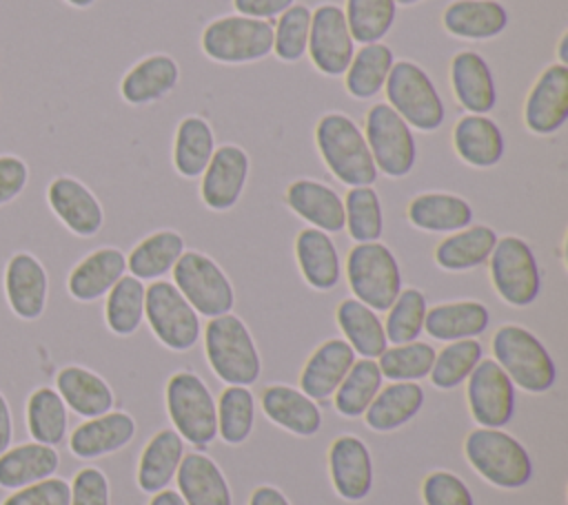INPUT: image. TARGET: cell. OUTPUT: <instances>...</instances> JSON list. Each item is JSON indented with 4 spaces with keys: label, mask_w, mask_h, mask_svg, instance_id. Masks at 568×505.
<instances>
[{
    "label": "cell",
    "mask_w": 568,
    "mask_h": 505,
    "mask_svg": "<svg viewBox=\"0 0 568 505\" xmlns=\"http://www.w3.org/2000/svg\"><path fill=\"white\" fill-rule=\"evenodd\" d=\"M204 352L211 370L229 385H251L260 379L262 361L257 346L246 323L233 312L209 319Z\"/></svg>",
    "instance_id": "3"
},
{
    "label": "cell",
    "mask_w": 568,
    "mask_h": 505,
    "mask_svg": "<svg viewBox=\"0 0 568 505\" xmlns=\"http://www.w3.org/2000/svg\"><path fill=\"white\" fill-rule=\"evenodd\" d=\"M306 53L322 75L337 78L346 73L355 53V42L348 31L346 16L337 4H320L311 11Z\"/></svg>",
    "instance_id": "13"
},
{
    "label": "cell",
    "mask_w": 568,
    "mask_h": 505,
    "mask_svg": "<svg viewBox=\"0 0 568 505\" xmlns=\"http://www.w3.org/2000/svg\"><path fill=\"white\" fill-rule=\"evenodd\" d=\"M60 454L53 445L38 441L20 443L0 454V489H18L55 476Z\"/></svg>",
    "instance_id": "31"
},
{
    "label": "cell",
    "mask_w": 568,
    "mask_h": 505,
    "mask_svg": "<svg viewBox=\"0 0 568 505\" xmlns=\"http://www.w3.org/2000/svg\"><path fill=\"white\" fill-rule=\"evenodd\" d=\"M490 323V312L481 301L462 299L437 303L426 310L424 330L437 341H459L475 339L486 332Z\"/></svg>",
    "instance_id": "33"
},
{
    "label": "cell",
    "mask_w": 568,
    "mask_h": 505,
    "mask_svg": "<svg viewBox=\"0 0 568 505\" xmlns=\"http://www.w3.org/2000/svg\"><path fill=\"white\" fill-rule=\"evenodd\" d=\"M215 151V135L211 124L200 115H186L180 120L173 140V166L186 177L195 179L204 173Z\"/></svg>",
    "instance_id": "40"
},
{
    "label": "cell",
    "mask_w": 568,
    "mask_h": 505,
    "mask_svg": "<svg viewBox=\"0 0 568 505\" xmlns=\"http://www.w3.org/2000/svg\"><path fill=\"white\" fill-rule=\"evenodd\" d=\"M166 412L173 430L197 447H206L217 436L215 399L206 383L193 372H175L169 379Z\"/></svg>",
    "instance_id": "8"
},
{
    "label": "cell",
    "mask_w": 568,
    "mask_h": 505,
    "mask_svg": "<svg viewBox=\"0 0 568 505\" xmlns=\"http://www.w3.org/2000/svg\"><path fill=\"white\" fill-rule=\"evenodd\" d=\"M393 62L395 55L388 44H362V49L353 53V60L344 73L346 93L355 100H371L384 89Z\"/></svg>",
    "instance_id": "41"
},
{
    "label": "cell",
    "mask_w": 568,
    "mask_h": 505,
    "mask_svg": "<svg viewBox=\"0 0 568 505\" xmlns=\"http://www.w3.org/2000/svg\"><path fill=\"white\" fill-rule=\"evenodd\" d=\"M422 498L426 505H475L468 485L448 470H435L424 478Z\"/></svg>",
    "instance_id": "52"
},
{
    "label": "cell",
    "mask_w": 568,
    "mask_h": 505,
    "mask_svg": "<svg viewBox=\"0 0 568 505\" xmlns=\"http://www.w3.org/2000/svg\"><path fill=\"white\" fill-rule=\"evenodd\" d=\"M55 390L64 405L84 419L106 414L115 403L111 385L98 372L78 363L62 365L55 372Z\"/></svg>",
    "instance_id": "25"
},
{
    "label": "cell",
    "mask_w": 568,
    "mask_h": 505,
    "mask_svg": "<svg viewBox=\"0 0 568 505\" xmlns=\"http://www.w3.org/2000/svg\"><path fill=\"white\" fill-rule=\"evenodd\" d=\"M315 144L326 168L346 186H373L377 168L362 128L339 111L324 113L315 126Z\"/></svg>",
    "instance_id": "1"
},
{
    "label": "cell",
    "mask_w": 568,
    "mask_h": 505,
    "mask_svg": "<svg viewBox=\"0 0 568 505\" xmlns=\"http://www.w3.org/2000/svg\"><path fill=\"white\" fill-rule=\"evenodd\" d=\"M29 184V164L16 153H0V208L16 202Z\"/></svg>",
    "instance_id": "55"
},
{
    "label": "cell",
    "mask_w": 568,
    "mask_h": 505,
    "mask_svg": "<svg viewBox=\"0 0 568 505\" xmlns=\"http://www.w3.org/2000/svg\"><path fill=\"white\" fill-rule=\"evenodd\" d=\"M422 0H395V4H404V7H410V4H417Z\"/></svg>",
    "instance_id": "62"
},
{
    "label": "cell",
    "mask_w": 568,
    "mask_h": 505,
    "mask_svg": "<svg viewBox=\"0 0 568 505\" xmlns=\"http://www.w3.org/2000/svg\"><path fill=\"white\" fill-rule=\"evenodd\" d=\"M481 359H484V348L477 339L448 341V346H444L442 352L435 354L428 377L435 388L453 390L470 377V372Z\"/></svg>",
    "instance_id": "47"
},
{
    "label": "cell",
    "mask_w": 568,
    "mask_h": 505,
    "mask_svg": "<svg viewBox=\"0 0 568 505\" xmlns=\"http://www.w3.org/2000/svg\"><path fill=\"white\" fill-rule=\"evenodd\" d=\"M135 436V421L129 412H106L82 421L69 434V450L78 458H100L126 447Z\"/></svg>",
    "instance_id": "21"
},
{
    "label": "cell",
    "mask_w": 568,
    "mask_h": 505,
    "mask_svg": "<svg viewBox=\"0 0 568 505\" xmlns=\"http://www.w3.org/2000/svg\"><path fill=\"white\" fill-rule=\"evenodd\" d=\"M559 62L561 64H568V33H564L561 35V40H559Z\"/></svg>",
    "instance_id": "60"
},
{
    "label": "cell",
    "mask_w": 568,
    "mask_h": 505,
    "mask_svg": "<svg viewBox=\"0 0 568 505\" xmlns=\"http://www.w3.org/2000/svg\"><path fill=\"white\" fill-rule=\"evenodd\" d=\"M426 295L417 288L399 290L397 299L388 308V317L384 323L386 341L399 346L417 341L424 332V317H426Z\"/></svg>",
    "instance_id": "50"
},
{
    "label": "cell",
    "mask_w": 568,
    "mask_h": 505,
    "mask_svg": "<svg viewBox=\"0 0 568 505\" xmlns=\"http://www.w3.org/2000/svg\"><path fill=\"white\" fill-rule=\"evenodd\" d=\"M424 405V390L415 381H395L379 388L366 412V425L375 432H393L417 416Z\"/></svg>",
    "instance_id": "35"
},
{
    "label": "cell",
    "mask_w": 568,
    "mask_h": 505,
    "mask_svg": "<svg viewBox=\"0 0 568 505\" xmlns=\"http://www.w3.org/2000/svg\"><path fill=\"white\" fill-rule=\"evenodd\" d=\"M408 221L426 233H455L473 221V206L453 193H419L408 202Z\"/></svg>",
    "instance_id": "32"
},
{
    "label": "cell",
    "mask_w": 568,
    "mask_h": 505,
    "mask_svg": "<svg viewBox=\"0 0 568 505\" xmlns=\"http://www.w3.org/2000/svg\"><path fill=\"white\" fill-rule=\"evenodd\" d=\"M146 286L133 275H122L106 292L104 323L118 337L133 334L144 319Z\"/></svg>",
    "instance_id": "43"
},
{
    "label": "cell",
    "mask_w": 568,
    "mask_h": 505,
    "mask_svg": "<svg viewBox=\"0 0 568 505\" xmlns=\"http://www.w3.org/2000/svg\"><path fill=\"white\" fill-rule=\"evenodd\" d=\"M444 29L464 40H490L508 27V11L497 0H455L444 9Z\"/></svg>",
    "instance_id": "34"
},
{
    "label": "cell",
    "mask_w": 568,
    "mask_h": 505,
    "mask_svg": "<svg viewBox=\"0 0 568 505\" xmlns=\"http://www.w3.org/2000/svg\"><path fill=\"white\" fill-rule=\"evenodd\" d=\"M568 120V64H548L524 102V124L535 135H552Z\"/></svg>",
    "instance_id": "17"
},
{
    "label": "cell",
    "mask_w": 568,
    "mask_h": 505,
    "mask_svg": "<svg viewBox=\"0 0 568 505\" xmlns=\"http://www.w3.org/2000/svg\"><path fill=\"white\" fill-rule=\"evenodd\" d=\"M355 363V350L344 339L324 341L306 361L300 385L313 401L328 399Z\"/></svg>",
    "instance_id": "28"
},
{
    "label": "cell",
    "mask_w": 568,
    "mask_h": 505,
    "mask_svg": "<svg viewBox=\"0 0 568 505\" xmlns=\"http://www.w3.org/2000/svg\"><path fill=\"white\" fill-rule=\"evenodd\" d=\"M388 106L422 133H433L444 124L446 109L430 75L410 60L393 62L384 84Z\"/></svg>",
    "instance_id": "5"
},
{
    "label": "cell",
    "mask_w": 568,
    "mask_h": 505,
    "mask_svg": "<svg viewBox=\"0 0 568 505\" xmlns=\"http://www.w3.org/2000/svg\"><path fill=\"white\" fill-rule=\"evenodd\" d=\"M382 381L384 377L375 359H355L348 374L333 392L335 410L346 419L362 416L371 405V401L375 399V394L379 392Z\"/></svg>",
    "instance_id": "44"
},
{
    "label": "cell",
    "mask_w": 568,
    "mask_h": 505,
    "mask_svg": "<svg viewBox=\"0 0 568 505\" xmlns=\"http://www.w3.org/2000/svg\"><path fill=\"white\" fill-rule=\"evenodd\" d=\"M493 354L510 381L526 392H548L557 381V365L548 348L524 326L506 323L497 328Z\"/></svg>",
    "instance_id": "4"
},
{
    "label": "cell",
    "mask_w": 568,
    "mask_h": 505,
    "mask_svg": "<svg viewBox=\"0 0 568 505\" xmlns=\"http://www.w3.org/2000/svg\"><path fill=\"white\" fill-rule=\"evenodd\" d=\"M331 481L344 501H364L373 489V458L368 445L355 434H342L328 450Z\"/></svg>",
    "instance_id": "19"
},
{
    "label": "cell",
    "mask_w": 568,
    "mask_h": 505,
    "mask_svg": "<svg viewBox=\"0 0 568 505\" xmlns=\"http://www.w3.org/2000/svg\"><path fill=\"white\" fill-rule=\"evenodd\" d=\"M71 487L60 476H49L44 481L11 489L0 505H69Z\"/></svg>",
    "instance_id": "53"
},
{
    "label": "cell",
    "mask_w": 568,
    "mask_h": 505,
    "mask_svg": "<svg viewBox=\"0 0 568 505\" xmlns=\"http://www.w3.org/2000/svg\"><path fill=\"white\" fill-rule=\"evenodd\" d=\"M184 456V439L173 430L164 427L151 436V441L144 445L140 461H138V485L146 494H155L164 489Z\"/></svg>",
    "instance_id": "36"
},
{
    "label": "cell",
    "mask_w": 568,
    "mask_h": 505,
    "mask_svg": "<svg viewBox=\"0 0 568 505\" xmlns=\"http://www.w3.org/2000/svg\"><path fill=\"white\" fill-rule=\"evenodd\" d=\"M13 443V410L7 394L0 390V454Z\"/></svg>",
    "instance_id": "57"
},
{
    "label": "cell",
    "mask_w": 568,
    "mask_h": 505,
    "mask_svg": "<svg viewBox=\"0 0 568 505\" xmlns=\"http://www.w3.org/2000/svg\"><path fill=\"white\" fill-rule=\"evenodd\" d=\"M395 0H346V24L353 42H379L395 22Z\"/></svg>",
    "instance_id": "48"
},
{
    "label": "cell",
    "mask_w": 568,
    "mask_h": 505,
    "mask_svg": "<svg viewBox=\"0 0 568 505\" xmlns=\"http://www.w3.org/2000/svg\"><path fill=\"white\" fill-rule=\"evenodd\" d=\"M180 82V66L169 53L138 60L120 80V95L131 106H146L166 97Z\"/></svg>",
    "instance_id": "22"
},
{
    "label": "cell",
    "mask_w": 568,
    "mask_h": 505,
    "mask_svg": "<svg viewBox=\"0 0 568 505\" xmlns=\"http://www.w3.org/2000/svg\"><path fill=\"white\" fill-rule=\"evenodd\" d=\"M286 206L324 233H339L344 228V199L328 184L317 179H295L284 193Z\"/></svg>",
    "instance_id": "23"
},
{
    "label": "cell",
    "mask_w": 568,
    "mask_h": 505,
    "mask_svg": "<svg viewBox=\"0 0 568 505\" xmlns=\"http://www.w3.org/2000/svg\"><path fill=\"white\" fill-rule=\"evenodd\" d=\"M149 505H186L184 501H182V496L178 494V489H160V492H155L153 494V498H151V503Z\"/></svg>",
    "instance_id": "59"
},
{
    "label": "cell",
    "mask_w": 568,
    "mask_h": 505,
    "mask_svg": "<svg viewBox=\"0 0 568 505\" xmlns=\"http://www.w3.org/2000/svg\"><path fill=\"white\" fill-rule=\"evenodd\" d=\"M311 9L306 4H291L273 27V51L280 62L293 64L302 60L308 44Z\"/></svg>",
    "instance_id": "51"
},
{
    "label": "cell",
    "mask_w": 568,
    "mask_h": 505,
    "mask_svg": "<svg viewBox=\"0 0 568 505\" xmlns=\"http://www.w3.org/2000/svg\"><path fill=\"white\" fill-rule=\"evenodd\" d=\"M126 275V257L115 246H102L84 255L67 277V292L80 303L104 297L115 281Z\"/></svg>",
    "instance_id": "20"
},
{
    "label": "cell",
    "mask_w": 568,
    "mask_h": 505,
    "mask_svg": "<svg viewBox=\"0 0 568 505\" xmlns=\"http://www.w3.org/2000/svg\"><path fill=\"white\" fill-rule=\"evenodd\" d=\"M464 454L481 478L501 489L528 485L535 472L528 450L501 427L473 430L464 441Z\"/></svg>",
    "instance_id": "2"
},
{
    "label": "cell",
    "mask_w": 568,
    "mask_h": 505,
    "mask_svg": "<svg viewBox=\"0 0 568 505\" xmlns=\"http://www.w3.org/2000/svg\"><path fill=\"white\" fill-rule=\"evenodd\" d=\"M69 7H73V9H89V7H93L98 0H64Z\"/></svg>",
    "instance_id": "61"
},
{
    "label": "cell",
    "mask_w": 568,
    "mask_h": 505,
    "mask_svg": "<svg viewBox=\"0 0 568 505\" xmlns=\"http://www.w3.org/2000/svg\"><path fill=\"white\" fill-rule=\"evenodd\" d=\"M47 206L75 237H95L104 226V208L95 193L73 175H55L47 186Z\"/></svg>",
    "instance_id": "16"
},
{
    "label": "cell",
    "mask_w": 568,
    "mask_h": 505,
    "mask_svg": "<svg viewBox=\"0 0 568 505\" xmlns=\"http://www.w3.org/2000/svg\"><path fill=\"white\" fill-rule=\"evenodd\" d=\"M295 0H233V7L240 16L268 20L273 16H282Z\"/></svg>",
    "instance_id": "56"
},
{
    "label": "cell",
    "mask_w": 568,
    "mask_h": 505,
    "mask_svg": "<svg viewBox=\"0 0 568 505\" xmlns=\"http://www.w3.org/2000/svg\"><path fill=\"white\" fill-rule=\"evenodd\" d=\"M497 244V233L486 224L466 226L450 233L435 248V264L448 272L473 270L488 261Z\"/></svg>",
    "instance_id": "37"
},
{
    "label": "cell",
    "mask_w": 568,
    "mask_h": 505,
    "mask_svg": "<svg viewBox=\"0 0 568 505\" xmlns=\"http://www.w3.org/2000/svg\"><path fill=\"white\" fill-rule=\"evenodd\" d=\"M248 155L237 144H222L213 151L209 166L202 173L200 197L206 208L224 213L231 210L248 179Z\"/></svg>",
    "instance_id": "18"
},
{
    "label": "cell",
    "mask_w": 568,
    "mask_h": 505,
    "mask_svg": "<svg viewBox=\"0 0 568 505\" xmlns=\"http://www.w3.org/2000/svg\"><path fill=\"white\" fill-rule=\"evenodd\" d=\"M178 494L186 505H233L231 487L220 465L202 454H184L178 467Z\"/></svg>",
    "instance_id": "27"
},
{
    "label": "cell",
    "mask_w": 568,
    "mask_h": 505,
    "mask_svg": "<svg viewBox=\"0 0 568 505\" xmlns=\"http://www.w3.org/2000/svg\"><path fill=\"white\" fill-rule=\"evenodd\" d=\"M262 410L275 425L297 436H313L322 427V412L317 403L291 385H268L262 392Z\"/></svg>",
    "instance_id": "30"
},
{
    "label": "cell",
    "mask_w": 568,
    "mask_h": 505,
    "mask_svg": "<svg viewBox=\"0 0 568 505\" xmlns=\"http://www.w3.org/2000/svg\"><path fill=\"white\" fill-rule=\"evenodd\" d=\"M173 284L202 317H220L233 310L235 290L226 272L204 252L184 250L173 266Z\"/></svg>",
    "instance_id": "9"
},
{
    "label": "cell",
    "mask_w": 568,
    "mask_h": 505,
    "mask_svg": "<svg viewBox=\"0 0 568 505\" xmlns=\"http://www.w3.org/2000/svg\"><path fill=\"white\" fill-rule=\"evenodd\" d=\"M346 279L357 301L384 312L402 290V270L393 250L382 241L355 244L346 257Z\"/></svg>",
    "instance_id": "6"
},
{
    "label": "cell",
    "mask_w": 568,
    "mask_h": 505,
    "mask_svg": "<svg viewBox=\"0 0 568 505\" xmlns=\"http://www.w3.org/2000/svg\"><path fill=\"white\" fill-rule=\"evenodd\" d=\"M295 259L304 281L320 292H328L342 277V264L335 241L328 233L304 228L295 237Z\"/></svg>",
    "instance_id": "29"
},
{
    "label": "cell",
    "mask_w": 568,
    "mask_h": 505,
    "mask_svg": "<svg viewBox=\"0 0 568 505\" xmlns=\"http://www.w3.org/2000/svg\"><path fill=\"white\" fill-rule=\"evenodd\" d=\"M344 228L357 244L379 241L384 230L382 202L373 186H353L344 199Z\"/></svg>",
    "instance_id": "46"
},
{
    "label": "cell",
    "mask_w": 568,
    "mask_h": 505,
    "mask_svg": "<svg viewBox=\"0 0 568 505\" xmlns=\"http://www.w3.org/2000/svg\"><path fill=\"white\" fill-rule=\"evenodd\" d=\"M217 434L226 445H240L248 439L255 423V399L246 385H229L217 403Z\"/></svg>",
    "instance_id": "45"
},
{
    "label": "cell",
    "mask_w": 568,
    "mask_h": 505,
    "mask_svg": "<svg viewBox=\"0 0 568 505\" xmlns=\"http://www.w3.org/2000/svg\"><path fill=\"white\" fill-rule=\"evenodd\" d=\"M335 319L346 337L344 341H348V346L355 350V354H362V359H377L388 348L382 319L355 297L339 301Z\"/></svg>",
    "instance_id": "39"
},
{
    "label": "cell",
    "mask_w": 568,
    "mask_h": 505,
    "mask_svg": "<svg viewBox=\"0 0 568 505\" xmlns=\"http://www.w3.org/2000/svg\"><path fill=\"white\" fill-rule=\"evenodd\" d=\"M466 399L479 427H504L515 414V383L495 359H481L466 379Z\"/></svg>",
    "instance_id": "15"
},
{
    "label": "cell",
    "mask_w": 568,
    "mask_h": 505,
    "mask_svg": "<svg viewBox=\"0 0 568 505\" xmlns=\"http://www.w3.org/2000/svg\"><path fill=\"white\" fill-rule=\"evenodd\" d=\"M184 252V237L175 230H158L144 237L126 255V270L140 281L160 279L173 270Z\"/></svg>",
    "instance_id": "42"
},
{
    "label": "cell",
    "mask_w": 568,
    "mask_h": 505,
    "mask_svg": "<svg viewBox=\"0 0 568 505\" xmlns=\"http://www.w3.org/2000/svg\"><path fill=\"white\" fill-rule=\"evenodd\" d=\"M71 503L69 505H111L109 478L100 467H80L69 483Z\"/></svg>",
    "instance_id": "54"
},
{
    "label": "cell",
    "mask_w": 568,
    "mask_h": 505,
    "mask_svg": "<svg viewBox=\"0 0 568 505\" xmlns=\"http://www.w3.org/2000/svg\"><path fill=\"white\" fill-rule=\"evenodd\" d=\"M450 86L457 102L475 115H486L497 104V86L488 62L477 51H459L450 60Z\"/></svg>",
    "instance_id": "24"
},
{
    "label": "cell",
    "mask_w": 568,
    "mask_h": 505,
    "mask_svg": "<svg viewBox=\"0 0 568 505\" xmlns=\"http://www.w3.org/2000/svg\"><path fill=\"white\" fill-rule=\"evenodd\" d=\"M4 301L20 321H38L47 310L49 272L29 250H16L2 270Z\"/></svg>",
    "instance_id": "14"
},
{
    "label": "cell",
    "mask_w": 568,
    "mask_h": 505,
    "mask_svg": "<svg viewBox=\"0 0 568 505\" xmlns=\"http://www.w3.org/2000/svg\"><path fill=\"white\" fill-rule=\"evenodd\" d=\"M453 148L473 168H493L504 157V135L488 115H462L453 126Z\"/></svg>",
    "instance_id": "26"
},
{
    "label": "cell",
    "mask_w": 568,
    "mask_h": 505,
    "mask_svg": "<svg viewBox=\"0 0 568 505\" xmlns=\"http://www.w3.org/2000/svg\"><path fill=\"white\" fill-rule=\"evenodd\" d=\"M248 505H291L288 498L273 485H260L253 489Z\"/></svg>",
    "instance_id": "58"
},
{
    "label": "cell",
    "mask_w": 568,
    "mask_h": 505,
    "mask_svg": "<svg viewBox=\"0 0 568 505\" xmlns=\"http://www.w3.org/2000/svg\"><path fill=\"white\" fill-rule=\"evenodd\" d=\"M435 348L426 341H410L386 348L379 354V372L390 381H419L430 374L435 361Z\"/></svg>",
    "instance_id": "49"
},
{
    "label": "cell",
    "mask_w": 568,
    "mask_h": 505,
    "mask_svg": "<svg viewBox=\"0 0 568 505\" xmlns=\"http://www.w3.org/2000/svg\"><path fill=\"white\" fill-rule=\"evenodd\" d=\"M490 281L497 295L515 308H526L539 297L541 272L530 244L517 235L497 239L490 257Z\"/></svg>",
    "instance_id": "10"
},
{
    "label": "cell",
    "mask_w": 568,
    "mask_h": 505,
    "mask_svg": "<svg viewBox=\"0 0 568 505\" xmlns=\"http://www.w3.org/2000/svg\"><path fill=\"white\" fill-rule=\"evenodd\" d=\"M202 53L217 64H251L273 51V24L246 16H222L200 35Z\"/></svg>",
    "instance_id": "7"
},
{
    "label": "cell",
    "mask_w": 568,
    "mask_h": 505,
    "mask_svg": "<svg viewBox=\"0 0 568 505\" xmlns=\"http://www.w3.org/2000/svg\"><path fill=\"white\" fill-rule=\"evenodd\" d=\"M144 319L155 339L175 352L191 350L200 339V317L171 281H153L144 295Z\"/></svg>",
    "instance_id": "12"
},
{
    "label": "cell",
    "mask_w": 568,
    "mask_h": 505,
    "mask_svg": "<svg viewBox=\"0 0 568 505\" xmlns=\"http://www.w3.org/2000/svg\"><path fill=\"white\" fill-rule=\"evenodd\" d=\"M364 137L377 173L399 179L413 171L417 159L413 131L386 102L366 111Z\"/></svg>",
    "instance_id": "11"
},
{
    "label": "cell",
    "mask_w": 568,
    "mask_h": 505,
    "mask_svg": "<svg viewBox=\"0 0 568 505\" xmlns=\"http://www.w3.org/2000/svg\"><path fill=\"white\" fill-rule=\"evenodd\" d=\"M24 425L33 441L60 445L69 427V408L51 385H38L24 401Z\"/></svg>",
    "instance_id": "38"
}]
</instances>
